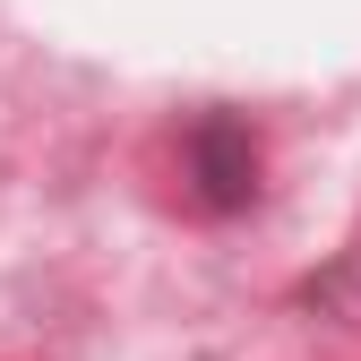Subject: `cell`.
<instances>
[{
    "label": "cell",
    "instance_id": "1",
    "mask_svg": "<svg viewBox=\"0 0 361 361\" xmlns=\"http://www.w3.org/2000/svg\"><path fill=\"white\" fill-rule=\"evenodd\" d=\"M190 172H198V198L207 207H241L258 190V147L241 138L233 121H207L198 138H190Z\"/></svg>",
    "mask_w": 361,
    "mask_h": 361
}]
</instances>
